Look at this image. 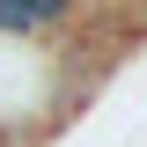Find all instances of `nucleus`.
Wrapping results in <instances>:
<instances>
[{"instance_id": "nucleus-1", "label": "nucleus", "mask_w": 147, "mask_h": 147, "mask_svg": "<svg viewBox=\"0 0 147 147\" xmlns=\"http://www.w3.org/2000/svg\"><path fill=\"white\" fill-rule=\"evenodd\" d=\"M74 15V0H0V37H44Z\"/></svg>"}, {"instance_id": "nucleus-2", "label": "nucleus", "mask_w": 147, "mask_h": 147, "mask_svg": "<svg viewBox=\"0 0 147 147\" xmlns=\"http://www.w3.org/2000/svg\"><path fill=\"white\" fill-rule=\"evenodd\" d=\"M0 147H7V140H0Z\"/></svg>"}]
</instances>
